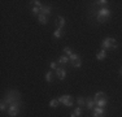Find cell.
Masks as SVG:
<instances>
[{
	"label": "cell",
	"mask_w": 122,
	"mask_h": 117,
	"mask_svg": "<svg viewBox=\"0 0 122 117\" xmlns=\"http://www.w3.org/2000/svg\"><path fill=\"white\" fill-rule=\"evenodd\" d=\"M118 47L117 42H116V39H113V38H105V39H103V42H101V49H108V48H113L116 49Z\"/></svg>",
	"instance_id": "cell-1"
},
{
	"label": "cell",
	"mask_w": 122,
	"mask_h": 117,
	"mask_svg": "<svg viewBox=\"0 0 122 117\" xmlns=\"http://www.w3.org/2000/svg\"><path fill=\"white\" fill-rule=\"evenodd\" d=\"M4 101L7 103L8 105L13 104V103H17V101H20V94L17 91H9L7 94V96H5Z\"/></svg>",
	"instance_id": "cell-2"
},
{
	"label": "cell",
	"mask_w": 122,
	"mask_h": 117,
	"mask_svg": "<svg viewBox=\"0 0 122 117\" xmlns=\"http://www.w3.org/2000/svg\"><path fill=\"white\" fill-rule=\"evenodd\" d=\"M18 113H20V101L13 103V104H10L9 107H8V115H9L10 117L17 116Z\"/></svg>",
	"instance_id": "cell-3"
},
{
	"label": "cell",
	"mask_w": 122,
	"mask_h": 117,
	"mask_svg": "<svg viewBox=\"0 0 122 117\" xmlns=\"http://www.w3.org/2000/svg\"><path fill=\"white\" fill-rule=\"evenodd\" d=\"M59 101L62 103L65 107H73V99H71L70 95H62L59 98Z\"/></svg>",
	"instance_id": "cell-4"
},
{
	"label": "cell",
	"mask_w": 122,
	"mask_h": 117,
	"mask_svg": "<svg viewBox=\"0 0 122 117\" xmlns=\"http://www.w3.org/2000/svg\"><path fill=\"white\" fill-rule=\"evenodd\" d=\"M105 115V109L104 108H100V107H95L92 109V116L94 117H104Z\"/></svg>",
	"instance_id": "cell-5"
},
{
	"label": "cell",
	"mask_w": 122,
	"mask_h": 117,
	"mask_svg": "<svg viewBox=\"0 0 122 117\" xmlns=\"http://www.w3.org/2000/svg\"><path fill=\"white\" fill-rule=\"evenodd\" d=\"M110 14H112V12H110L108 8H101V9L97 12V16L103 17V18H105V20H108V18H109Z\"/></svg>",
	"instance_id": "cell-6"
},
{
	"label": "cell",
	"mask_w": 122,
	"mask_h": 117,
	"mask_svg": "<svg viewBox=\"0 0 122 117\" xmlns=\"http://www.w3.org/2000/svg\"><path fill=\"white\" fill-rule=\"evenodd\" d=\"M56 75H57V78H59L60 81L65 80V77H66V70L64 69V68H57V69H56Z\"/></svg>",
	"instance_id": "cell-7"
},
{
	"label": "cell",
	"mask_w": 122,
	"mask_h": 117,
	"mask_svg": "<svg viewBox=\"0 0 122 117\" xmlns=\"http://www.w3.org/2000/svg\"><path fill=\"white\" fill-rule=\"evenodd\" d=\"M56 26H57V29H62L65 26V18L62 16H59L56 18Z\"/></svg>",
	"instance_id": "cell-8"
},
{
	"label": "cell",
	"mask_w": 122,
	"mask_h": 117,
	"mask_svg": "<svg viewBox=\"0 0 122 117\" xmlns=\"http://www.w3.org/2000/svg\"><path fill=\"white\" fill-rule=\"evenodd\" d=\"M107 104H108V99H107V98H103V99H100L99 101H96V103H95V105H96V107H100V108H105Z\"/></svg>",
	"instance_id": "cell-9"
},
{
	"label": "cell",
	"mask_w": 122,
	"mask_h": 117,
	"mask_svg": "<svg viewBox=\"0 0 122 117\" xmlns=\"http://www.w3.org/2000/svg\"><path fill=\"white\" fill-rule=\"evenodd\" d=\"M86 108L88 111H91V109H94L95 108V101H94V99H86Z\"/></svg>",
	"instance_id": "cell-10"
},
{
	"label": "cell",
	"mask_w": 122,
	"mask_h": 117,
	"mask_svg": "<svg viewBox=\"0 0 122 117\" xmlns=\"http://www.w3.org/2000/svg\"><path fill=\"white\" fill-rule=\"evenodd\" d=\"M103 98H105V92L104 91H97L96 94H95V96H94V101L96 103V101H99L100 99H103Z\"/></svg>",
	"instance_id": "cell-11"
},
{
	"label": "cell",
	"mask_w": 122,
	"mask_h": 117,
	"mask_svg": "<svg viewBox=\"0 0 122 117\" xmlns=\"http://www.w3.org/2000/svg\"><path fill=\"white\" fill-rule=\"evenodd\" d=\"M105 57H107V51H105V49H100V51L96 53V58H97V60H100V61L104 60Z\"/></svg>",
	"instance_id": "cell-12"
},
{
	"label": "cell",
	"mask_w": 122,
	"mask_h": 117,
	"mask_svg": "<svg viewBox=\"0 0 122 117\" xmlns=\"http://www.w3.org/2000/svg\"><path fill=\"white\" fill-rule=\"evenodd\" d=\"M69 63V56L64 55V56H60L57 58V64H68Z\"/></svg>",
	"instance_id": "cell-13"
},
{
	"label": "cell",
	"mask_w": 122,
	"mask_h": 117,
	"mask_svg": "<svg viewBox=\"0 0 122 117\" xmlns=\"http://www.w3.org/2000/svg\"><path fill=\"white\" fill-rule=\"evenodd\" d=\"M51 13V7L47 5V7H42L40 8V14H44V16H48Z\"/></svg>",
	"instance_id": "cell-14"
},
{
	"label": "cell",
	"mask_w": 122,
	"mask_h": 117,
	"mask_svg": "<svg viewBox=\"0 0 122 117\" xmlns=\"http://www.w3.org/2000/svg\"><path fill=\"white\" fill-rule=\"evenodd\" d=\"M38 21L42 23V25H46V23L48 22V18H47V16H44V14H39V16H38Z\"/></svg>",
	"instance_id": "cell-15"
},
{
	"label": "cell",
	"mask_w": 122,
	"mask_h": 117,
	"mask_svg": "<svg viewBox=\"0 0 122 117\" xmlns=\"http://www.w3.org/2000/svg\"><path fill=\"white\" fill-rule=\"evenodd\" d=\"M73 113L75 115V117H81V116L83 115V111H82V108H81V107H77V108L73 111Z\"/></svg>",
	"instance_id": "cell-16"
},
{
	"label": "cell",
	"mask_w": 122,
	"mask_h": 117,
	"mask_svg": "<svg viewBox=\"0 0 122 117\" xmlns=\"http://www.w3.org/2000/svg\"><path fill=\"white\" fill-rule=\"evenodd\" d=\"M77 60H79V56H78V53L73 52V53L69 56V61H70V63H74V61H77Z\"/></svg>",
	"instance_id": "cell-17"
},
{
	"label": "cell",
	"mask_w": 122,
	"mask_h": 117,
	"mask_svg": "<svg viewBox=\"0 0 122 117\" xmlns=\"http://www.w3.org/2000/svg\"><path fill=\"white\" fill-rule=\"evenodd\" d=\"M62 35H64L62 29H56V30H55V33H53V37L55 38H61Z\"/></svg>",
	"instance_id": "cell-18"
},
{
	"label": "cell",
	"mask_w": 122,
	"mask_h": 117,
	"mask_svg": "<svg viewBox=\"0 0 122 117\" xmlns=\"http://www.w3.org/2000/svg\"><path fill=\"white\" fill-rule=\"evenodd\" d=\"M59 104H60L59 99H52V100L49 101V107H51V108H56Z\"/></svg>",
	"instance_id": "cell-19"
},
{
	"label": "cell",
	"mask_w": 122,
	"mask_h": 117,
	"mask_svg": "<svg viewBox=\"0 0 122 117\" xmlns=\"http://www.w3.org/2000/svg\"><path fill=\"white\" fill-rule=\"evenodd\" d=\"M77 103H78V105H79V107H83V105L86 107V99L82 98V96H79V98L77 99Z\"/></svg>",
	"instance_id": "cell-20"
},
{
	"label": "cell",
	"mask_w": 122,
	"mask_h": 117,
	"mask_svg": "<svg viewBox=\"0 0 122 117\" xmlns=\"http://www.w3.org/2000/svg\"><path fill=\"white\" fill-rule=\"evenodd\" d=\"M52 80H53V73H52V72H47V73H46V81H47V82H52Z\"/></svg>",
	"instance_id": "cell-21"
},
{
	"label": "cell",
	"mask_w": 122,
	"mask_h": 117,
	"mask_svg": "<svg viewBox=\"0 0 122 117\" xmlns=\"http://www.w3.org/2000/svg\"><path fill=\"white\" fill-rule=\"evenodd\" d=\"M71 65L74 66V68H81V66H82V60H77V61H74V63H71Z\"/></svg>",
	"instance_id": "cell-22"
},
{
	"label": "cell",
	"mask_w": 122,
	"mask_h": 117,
	"mask_svg": "<svg viewBox=\"0 0 122 117\" xmlns=\"http://www.w3.org/2000/svg\"><path fill=\"white\" fill-rule=\"evenodd\" d=\"M64 53H66V56H70V55L73 53V49H71L70 47H65V48H64Z\"/></svg>",
	"instance_id": "cell-23"
},
{
	"label": "cell",
	"mask_w": 122,
	"mask_h": 117,
	"mask_svg": "<svg viewBox=\"0 0 122 117\" xmlns=\"http://www.w3.org/2000/svg\"><path fill=\"white\" fill-rule=\"evenodd\" d=\"M31 3H33V4L35 5L36 8H42V7H43V5H42V3H40L39 0H34V1H31Z\"/></svg>",
	"instance_id": "cell-24"
},
{
	"label": "cell",
	"mask_w": 122,
	"mask_h": 117,
	"mask_svg": "<svg viewBox=\"0 0 122 117\" xmlns=\"http://www.w3.org/2000/svg\"><path fill=\"white\" fill-rule=\"evenodd\" d=\"M31 12H33V14H38V16H39V14H40V8L34 7L33 9H31Z\"/></svg>",
	"instance_id": "cell-25"
},
{
	"label": "cell",
	"mask_w": 122,
	"mask_h": 117,
	"mask_svg": "<svg viewBox=\"0 0 122 117\" xmlns=\"http://www.w3.org/2000/svg\"><path fill=\"white\" fill-rule=\"evenodd\" d=\"M49 66H51L52 69H55V70H56L57 68H59V66H57V61H52V63L49 64Z\"/></svg>",
	"instance_id": "cell-26"
},
{
	"label": "cell",
	"mask_w": 122,
	"mask_h": 117,
	"mask_svg": "<svg viewBox=\"0 0 122 117\" xmlns=\"http://www.w3.org/2000/svg\"><path fill=\"white\" fill-rule=\"evenodd\" d=\"M96 4H99V5H107V4H108V1H107V0H97Z\"/></svg>",
	"instance_id": "cell-27"
},
{
	"label": "cell",
	"mask_w": 122,
	"mask_h": 117,
	"mask_svg": "<svg viewBox=\"0 0 122 117\" xmlns=\"http://www.w3.org/2000/svg\"><path fill=\"white\" fill-rule=\"evenodd\" d=\"M5 108H7V103H5L4 100L1 101V104H0V109L1 111H5Z\"/></svg>",
	"instance_id": "cell-28"
},
{
	"label": "cell",
	"mask_w": 122,
	"mask_h": 117,
	"mask_svg": "<svg viewBox=\"0 0 122 117\" xmlns=\"http://www.w3.org/2000/svg\"><path fill=\"white\" fill-rule=\"evenodd\" d=\"M70 117H75V115H74V113H71V115H70Z\"/></svg>",
	"instance_id": "cell-29"
},
{
	"label": "cell",
	"mask_w": 122,
	"mask_h": 117,
	"mask_svg": "<svg viewBox=\"0 0 122 117\" xmlns=\"http://www.w3.org/2000/svg\"><path fill=\"white\" fill-rule=\"evenodd\" d=\"M120 74H121V75H122V68H121V69H120Z\"/></svg>",
	"instance_id": "cell-30"
}]
</instances>
